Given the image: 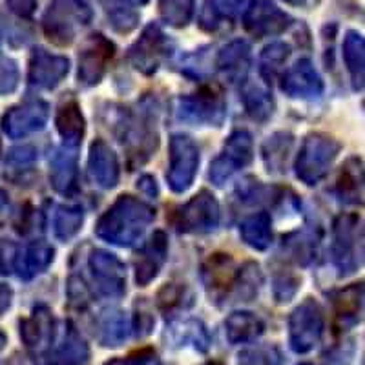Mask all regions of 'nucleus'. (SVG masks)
<instances>
[{
	"mask_svg": "<svg viewBox=\"0 0 365 365\" xmlns=\"http://www.w3.org/2000/svg\"><path fill=\"white\" fill-rule=\"evenodd\" d=\"M155 217L154 208L133 195H120L101 216L96 232L101 240L119 247L133 245Z\"/></svg>",
	"mask_w": 365,
	"mask_h": 365,
	"instance_id": "f257e3e1",
	"label": "nucleus"
},
{
	"mask_svg": "<svg viewBox=\"0 0 365 365\" xmlns=\"http://www.w3.org/2000/svg\"><path fill=\"white\" fill-rule=\"evenodd\" d=\"M332 257L341 276L365 265V212H345L336 217Z\"/></svg>",
	"mask_w": 365,
	"mask_h": 365,
	"instance_id": "f03ea898",
	"label": "nucleus"
},
{
	"mask_svg": "<svg viewBox=\"0 0 365 365\" xmlns=\"http://www.w3.org/2000/svg\"><path fill=\"white\" fill-rule=\"evenodd\" d=\"M91 17L93 11L86 0H53L42 17V29L53 44L70 46L79 28L90 24Z\"/></svg>",
	"mask_w": 365,
	"mask_h": 365,
	"instance_id": "7ed1b4c3",
	"label": "nucleus"
},
{
	"mask_svg": "<svg viewBox=\"0 0 365 365\" xmlns=\"http://www.w3.org/2000/svg\"><path fill=\"white\" fill-rule=\"evenodd\" d=\"M341 145L325 133H311L303 139L296 159V175L305 185H316L331 170L332 163L340 154Z\"/></svg>",
	"mask_w": 365,
	"mask_h": 365,
	"instance_id": "20e7f679",
	"label": "nucleus"
},
{
	"mask_svg": "<svg viewBox=\"0 0 365 365\" xmlns=\"http://www.w3.org/2000/svg\"><path fill=\"white\" fill-rule=\"evenodd\" d=\"M324 332V311L319 303L307 298L294 309L289 319V341L294 353H309L318 345Z\"/></svg>",
	"mask_w": 365,
	"mask_h": 365,
	"instance_id": "39448f33",
	"label": "nucleus"
},
{
	"mask_svg": "<svg viewBox=\"0 0 365 365\" xmlns=\"http://www.w3.org/2000/svg\"><path fill=\"white\" fill-rule=\"evenodd\" d=\"M172 41L165 35L158 24H148L141 37L133 42L128 51L132 66L145 75H152L159 70L161 63L172 53Z\"/></svg>",
	"mask_w": 365,
	"mask_h": 365,
	"instance_id": "423d86ee",
	"label": "nucleus"
},
{
	"mask_svg": "<svg viewBox=\"0 0 365 365\" xmlns=\"http://www.w3.org/2000/svg\"><path fill=\"white\" fill-rule=\"evenodd\" d=\"M200 166V148L188 135H172L170 139V165L166 172L168 185L174 192L188 190L194 182Z\"/></svg>",
	"mask_w": 365,
	"mask_h": 365,
	"instance_id": "0eeeda50",
	"label": "nucleus"
},
{
	"mask_svg": "<svg viewBox=\"0 0 365 365\" xmlns=\"http://www.w3.org/2000/svg\"><path fill=\"white\" fill-rule=\"evenodd\" d=\"M227 113L225 99L221 91L214 86L201 88L192 96L181 97L178 103L179 119L194 123V125H216L220 126Z\"/></svg>",
	"mask_w": 365,
	"mask_h": 365,
	"instance_id": "6e6552de",
	"label": "nucleus"
},
{
	"mask_svg": "<svg viewBox=\"0 0 365 365\" xmlns=\"http://www.w3.org/2000/svg\"><path fill=\"white\" fill-rule=\"evenodd\" d=\"M115 55V46L103 34H93L83 42L79 51V83L86 86L101 83Z\"/></svg>",
	"mask_w": 365,
	"mask_h": 365,
	"instance_id": "1a4fd4ad",
	"label": "nucleus"
},
{
	"mask_svg": "<svg viewBox=\"0 0 365 365\" xmlns=\"http://www.w3.org/2000/svg\"><path fill=\"white\" fill-rule=\"evenodd\" d=\"M254 145L252 137L247 132H234L225 143L220 158L210 165V181L221 187L225 181L232 178L240 168L252 161Z\"/></svg>",
	"mask_w": 365,
	"mask_h": 365,
	"instance_id": "9d476101",
	"label": "nucleus"
},
{
	"mask_svg": "<svg viewBox=\"0 0 365 365\" xmlns=\"http://www.w3.org/2000/svg\"><path fill=\"white\" fill-rule=\"evenodd\" d=\"M220 223V205L216 197L207 190L192 197L179 210L178 227L181 232H210Z\"/></svg>",
	"mask_w": 365,
	"mask_h": 365,
	"instance_id": "9b49d317",
	"label": "nucleus"
},
{
	"mask_svg": "<svg viewBox=\"0 0 365 365\" xmlns=\"http://www.w3.org/2000/svg\"><path fill=\"white\" fill-rule=\"evenodd\" d=\"M243 26L257 38L283 34L291 26V17L270 0H254L245 9Z\"/></svg>",
	"mask_w": 365,
	"mask_h": 365,
	"instance_id": "f8f14e48",
	"label": "nucleus"
},
{
	"mask_svg": "<svg viewBox=\"0 0 365 365\" xmlns=\"http://www.w3.org/2000/svg\"><path fill=\"white\" fill-rule=\"evenodd\" d=\"M90 269L97 289L104 296L117 298L126 289V272L125 265L117 259L113 254L106 250H93L90 256Z\"/></svg>",
	"mask_w": 365,
	"mask_h": 365,
	"instance_id": "ddd939ff",
	"label": "nucleus"
},
{
	"mask_svg": "<svg viewBox=\"0 0 365 365\" xmlns=\"http://www.w3.org/2000/svg\"><path fill=\"white\" fill-rule=\"evenodd\" d=\"M48 115V104L44 101L31 99L9 110L2 119V126L8 135L24 137L44 128Z\"/></svg>",
	"mask_w": 365,
	"mask_h": 365,
	"instance_id": "4468645a",
	"label": "nucleus"
},
{
	"mask_svg": "<svg viewBox=\"0 0 365 365\" xmlns=\"http://www.w3.org/2000/svg\"><path fill=\"white\" fill-rule=\"evenodd\" d=\"M70 71V61L63 55H55L46 51L44 48H37L29 58V83L38 88L57 86Z\"/></svg>",
	"mask_w": 365,
	"mask_h": 365,
	"instance_id": "2eb2a0df",
	"label": "nucleus"
},
{
	"mask_svg": "<svg viewBox=\"0 0 365 365\" xmlns=\"http://www.w3.org/2000/svg\"><path fill=\"white\" fill-rule=\"evenodd\" d=\"M282 90L289 97L298 99H314L324 91V81L312 66L309 58H299L298 63L285 71L282 79Z\"/></svg>",
	"mask_w": 365,
	"mask_h": 365,
	"instance_id": "dca6fc26",
	"label": "nucleus"
},
{
	"mask_svg": "<svg viewBox=\"0 0 365 365\" xmlns=\"http://www.w3.org/2000/svg\"><path fill=\"white\" fill-rule=\"evenodd\" d=\"M201 276L208 294L212 298H223L236 287V263L228 254H214L205 262Z\"/></svg>",
	"mask_w": 365,
	"mask_h": 365,
	"instance_id": "f3484780",
	"label": "nucleus"
},
{
	"mask_svg": "<svg viewBox=\"0 0 365 365\" xmlns=\"http://www.w3.org/2000/svg\"><path fill=\"white\" fill-rule=\"evenodd\" d=\"M168 254V241L165 232L158 230L135 257V282L141 287L148 285L161 270Z\"/></svg>",
	"mask_w": 365,
	"mask_h": 365,
	"instance_id": "a211bd4d",
	"label": "nucleus"
},
{
	"mask_svg": "<svg viewBox=\"0 0 365 365\" xmlns=\"http://www.w3.org/2000/svg\"><path fill=\"white\" fill-rule=\"evenodd\" d=\"M88 170L91 179L103 188H113L119 181V161L112 148L103 139H97L90 148Z\"/></svg>",
	"mask_w": 365,
	"mask_h": 365,
	"instance_id": "6ab92c4d",
	"label": "nucleus"
},
{
	"mask_svg": "<svg viewBox=\"0 0 365 365\" xmlns=\"http://www.w3.org/2000/svg\"><path fill=\"white\" fill-rule=\"evenodd\" d=\"M365 302V283H353L332 294V312L341 329L353 327L360 319Z\"/></svg>",
	"mask_w": 365,
	"mask_h": 365,
	"instance_id": "aec40b11",
	"label": "nucleus"
},
{
	"mask_svg": "<svg viewBox=\"0 0 365 365\" xmlns=\"http://www.w3.org/2000/svg\"><path fill=\"white\" fill-rule=\"evenodd\" d=\"M50 181L58 194L71 195L77 190V155L73 148L55 150L50 159Z\"/></svg>",
	"mask_w": 365,
	"mask_h": 365,
	"instance_id": "412c9836",
	"label": "nucleus"
},
{
	"mask_svg": "<svg viewBox=\"0 0 365 365\" xmlns=\"http://www.w3.org/2000/svg\"><path fill=\"white\" fill-rule=\"evenodd\" d=\"M55 322L50 309L41 305L34 311V314L21 324V336L29 349L42 351L53 341Z\"/></svg>",
	"mask_w": 365,
	"mask_h": 365,
	"instance_id": "4be33fe9",
	"label": "nucleus"
},
{
	"mask_svg": "<svg viewBox=\"0 0 365 365\" xmlns=\"http://www.w3.org/2000/svg\"><path fill=\"white\" fill-rule=\"evenodd\" d=\"M245 6L247 0H205L200 26L208 34H216L232 24L234 19L245 9Z\"/></svg>",
	"mask_w": 365,
	"mask_h": 365,
	"instance_id": "5701e85b",
	"label": "nucleus"
},
{
	"mask_svg": "<svg viewBox=\"0 0 365 365\" xmlns=\"http://www.w3.org/2000/svg\"><path fill=\"white\" fill-rule=\"evenodd\" d=\"M334 194L344 203H360L365 200V165L360 159L351 158L341 166Z\"/></svg>",
	"mask_w": 365,
	"mask_h": 365,
	"instance_id": "b1692460",
	"label": "nucleus"
},
{
	"mask_svg": "<svg viewBox=\"0 0 365 365\" xmlns=\"http://www.w3.org/2000/svg\"><path fill=\"white\" fill-rule=\"evenodd\" d=\"M250 46L247 41H232L217 53L216 66L228 81H240L249 71Z\"/></svg>",
	"mask_w": 365,
	"mask_h": 365,
	"instance_id": "393cba45",
	"label": "nucleus"
},
{
	"mask_svg": "<svg viewBox=\"0 0 365 365\" xmlns=\"http://www.w3.org/2000/svg\"><path fill=\"white\" fill-rule=\"evenodd\" d=\"M344 61L354 90L365 86V37L358 31H347L344 38Z\"/></svg>",
	"mask_w": 365,
	"mask_h": 365,
	"instance_id": "a878e982",
	"label": "nucleus"
},
{
	"mask_svg": "<svg viewBox=\"0 0 365 365\" xmlns=\"http://www.w3.org/2000/svg\"><path fill=\"white\" fill-rule=\"evenodd\" d=\"M55 125H57L58 133L64 139L66 146L75 148L77 145H81L84 135V117L81 113L79 104L75 101H66L58 106Z\"/></svg>",
	"mask_w": 365,
	"mask_h": 365,
	"instance_id": "bb28decb",
	"label": "nucleus"
},
{
	"mask_svg": "<svg viewBox=\"0 0 365 365\" xmlns=\"http://www.w3.org/2000/svg\"><path fill=\"white\" fill-rule=\"evenodd\" d=\"M263 322L252 312H232L225 322L227 340L232 345L249 344L263 334Z\"/></svg>",
	"mask_w": 365,
	"mask_h": 365,
	"instance_id": "cd10ccee",
	"label": "nucleus"
},
{
	"mask_svg": "<svg viewBox=\"0 0 365 365\" xmlns=\"http://www.w3.org/2000/svg\"><path fill=\"white\" fill-rule=\"evenodd\" d=\"M90 360V349L73 324H66L61 345L55 351V365H84Z\"/></svg>",
	"mask_w": 365,
	"mask_h": 365,
	"instance_id": "c85d7f7f",
	"label": "nucleus"
},
{
	"mask_svg": "<svg viewBox=\"0 0 365 365\" xmlns=\"http://www.w3.org/2000/svg\"><path fill=\"white\" fill-rule=\"evenodd\" d=\"M292 139L291 133L278 132L270 135L263 145V161H265L267 170L272 174H282L285 170L287 161H289V154L292 150Z\"/></svg>",
	"mask_w": 365,
	"mask_h": 365,
	"instance_id": "c756f323",
	"label": "nucleus"
},
{
	"mask_svg": "<svg viewBox=\"0 0 365 365\" xmlns=\"http://www.w3.org/2000/svg\"><path fill=\"white\" fill-rule=\"evenodd\" d=\"M240 234L247 245L256 250L269 249L270 241H272V228H270V216L265 212L254 214L247 217L240 225Z\"/></svg>",
	"mask_w": 365,
	"mask_h": 365,
	"instance_id": "7c9ffc66",
	"label": "nucleus"
},
{
	"mask_svg": "<svg viewBox=\"0 0 365 365\" xmlns=\"http://www.w3.org/2000/svg\"><path fill=\"white\" fill-rule=\"evenodd\" d=\"M51 262H53V249H51V245H48L46 241H34L24 250V254L21 256V262H19L21 276L26 279L34 278L37 274L44 272Z\"/></svg>",
	"mask_w": 365,
	"mask_h": 365,
	"instance_id": "2f4dec72",
	"label": "nucleus"
},
{
	"mask_svg": "<svg viewBox=\"0 0 365 365\" xmlns=\"http://www.w3.org/2000/svg\"><path fill=\"white\" fill-rule=\"evenodd\" d=\"M243 104L245 110L254 120H267L274 112L272 93L265 86L256 83H249L243 88Z\"/></svg>",
	"mask_w": 365,
	"mask_h": 365,
	"instance_id": "473e14b6",
	"label": "nucleus"
},
{
	"mask_svg": "<svg viewBox=\"0 0 365 365\" xmlns=\"http://www.w3.org/2000/svg\"><path fill=\"white\" fill-rule=\"evenodd\" d=\"M106 11L110 24L119 34H130L132 29L137 28L139 22V13L132 8L128 0H99Z\"/></svg>",
	"mask_w": 365,
	"mask_h": 365,
	"instance_id": "72a5a7b5",
	"label": "nucleus"
},
{
	"mask_svg": "<svg viewBox=\"0 0 365 365\" xmlns=\"http://www.w3.org/2000/svg\"><path fill=\"white\" fill-rule=\"evenodd\" d=\"M130 324L125 312H106L101 319V341L108 347H117L128 338Z\"/></svg>",
	"mask_w": 365,
	"mask_h": 365,
	"instance_id": "f704fd0d",
	"label": "nucleus"
},
{
	"mask_svg": "<svg viewBox=\"0 0 365 365\" xmlns=\"http://www.w3.org/2000/svg\"><path fill=\"white\" fill-rule=\"evenodd\" d=\"M283 241H285L283 247H287L289 254L294 257V262L307 265L314 257L316 247L319 243V234H316L314 228H311V230H302V232L294 234V236H289Z\"/></svg>",
	"mask_w": 365,
	"mask_h": 365,
	"instance_id": "c9c22d12",
	"label": "nucleus"
},
{
	"mask_svg": "<svg viewBox=\"0 0 365 365\" xmlns=\"http://www.w3.org/2000/svg\"><path fill=\"white\" fill-rule=\"evenodd\" d=\"M194 11L195 0H159V15L172 28H185Z\"/></svg>",
	"mask_w": 365,
	"mask_h": 365,
	"instance_id": "e433bc0d",
	"label": "nucleus"
},
{
	"mask_svg": "<svg viewBox=\"0 0 365 365\" xmlns=\"http://www.w3.org/2000/svg\"><path fill=\"white\" fill-rule=\"evenodd\" d=\"M84 214L79 207H58L53 217L55 236L61 241H70L81 230Z\"/></svg>",
	"mask_w": 365,
	"mask_h": 365,
	"instance_id": "4c0bfd02",
	"label": "nucleus"
},
{
	"mask_svg": "<svg viewBox=\"0 0 365 365\" xmlns=\"http://www.w3.org/2000/svg\"><path fill=\"white\" fill-rule=\"evenodd\" d=\"M263 285V274L259 270L257 263H245L243 269H240L236 279V289L237 296L241 298V302H250L254 296H257L259 289Z\"/></svg>",
	"mask_w": 365,
	"mask_h": 365,
	"instance_id": "58836bf2",
	"label": "nucleus"
},
{
	"mask_svg": "<svg viewBox=\"0 0 365 365\" xmlns=\"http://www.w3.org/2000/svg\"><path fill=\"white\" fill-rule=\"evenodd\" d=\"M289 46L283 42H272L263 50L262 53V73L265 79H272L276 71L285 64L287 57H289Z\"/></svg>",
	"mask_w": 365,
	"mask_h": 365,
	"instance_id": "ea45409f",
	"label": "nucleus"
},
{
	"mask_svg": "<svg viewBox=\"0 0 365 365\" xmlns=\"http://www.w3.org/2000/svg\"><path fill=\"white\" fill-rule=\"evenodd\" d=\"M240 365H282V356L276 347L259 345L240 354Z\"/></svg>",
	"mask_w": 365,
	"mask_h": 365,
	"instance_id": "a19ab883",
	"label": "nucleus"
},
{
	"mask_svg": "<svg viewBox=\"0 0 365 365\" xmlns=\"http://www.w3.org/2000/svg\"><path fill=\"white\" fill-rule=\"evenodd\" d=\"M185 287L175 285V283H170V285H165L159 291L158 294V305L161 311L168 312L175 307H182V299H185Z\"/></svg>",
	"mask_w": 365,
	"mask_h": 365,
	"instance_id": "79ce46f5",
	"label": "nucleus"
},
{
	"mask_svg": "<svg viewBox=\"0 0 365 365\" xmlns=\"http://www.w3.org/2000/svg\"><path fill=\"white\" fill-rule=\"evenodd\" d=\"M299 287V279L292 274H282L274 279V298L276 302H289L296 294Z\"/></svg>",
	"mask_w": 365,
	"mask_h": 365,
	"instance_id": "37998d69",
	"label": "nucleus"
},
{
	"mask_svg": "<svg viewBox=\"0 0 365 365\" xmlns=\"http://www.w3.org/2000/svg\"><path fill=\"white\" fill-rule=\"evenodd\" d=\"M19 70L13 61L0 58V93H9L17 88Z\"/></svg>",
	"mask_w": 365,
	"mask_h": 365,
	"instance_id": "c03bdc74",
	"label": "nucleus"
},
{
	"mask_svg": "<svg viewBox=\"0 0 365 365\" xmlns=\"http://www.w3.org/2000/svg\"><path fill=\"white\" fill-rule=\"evenodd\" d=\"M68 298L71 305L83 309L90 303V291L81 278H70L68 282Z\"/></svg>",
	"mask_w": 365,
	"mask_h": 365,
	"instance_id": "a18cd8bd",
	"label": "nucleus"
},
{
	"mask_svg": "<svg viewBox=\"0 0 365 365\" xmlns=\"http://www.w3.org/2000/svg\"><path fill=\"white\" fill-rule=\"evenodd\" d=\"M152 327H154V316L150 314L148 309L137 303L135 319H133V329H135L137 336H146L152 331Z\"/></svg>",
	"mask_w": 365,
	"mask_h": 365,
	"instance_id": "49530a36",
	"label": "nucleus"
},
{
	"mask_svg": "<svg viewBox=\"0 0 365 365\" xmlns=\"http://www.w3.org/2000/svg\"><path fill=\"white\" fill-rule=\"evenodd\" d=\"M15 263H17V249H15V245L0 240V274L11 272Z\"/></svg>",
	"mask_w": 365,
	"mask_h": 365,
	"instance_id": "de8ad7c7",
	"label": "nucleus"
},
{
	"mask_svg": "<svg viewBox=\"0 0 365 365\" xmlns=\"http://www.w3.org/2000/svg\"><path fill=\"white\" fill-rule=\"evenodd\" d=\"M35 161V150L31 146H21V148H13L8 155V163L11 166H29Z\"/></svg>",
	"mask_w": 365,
	"mask_h": 365,
	"instance_id": "09e8293b",
	"label": "nucleus"
},
{
	"mask_svg": "<svg viewBox=\"0 0 365 365\" xmlns=\"http://www.w3.org/2000/svg\"><path fill=\"white\" fill-rule=\"evenodd\" d=\"M106 365H158V360H155L154 351H141L126 360H113Z\"/></svg>",
	"mask_w": 365,
	"mask_h": 365,
	"instance_id": "8fccbe9b",
	"label": "nucleus"
},
{
	"mask_svg": "<svg viewBox=\"0 0 365 365\" xmlns=\"http://www.w3.org/2000/svg\"><path fill=\"white\" fill-rule=\"evenodd\" d=\"M8 6L13 13H17L21 17H29L35 11L37 0H8Z\"/></svg>",
	"mask_w": 365,
	"mask_h": 365,
	"instance_id": "3c124183",
	"label": "nucleus"
},
{
	"mask_svg": "<svg viewBox=\"0 0 365 365\" xmlns=\"http://www.w3.org/2000/svg\"><path fill=\"white\" fill-rule=\"evenodd\" d=\"M137 187L141 188L143 192H146L148 195L158 194V187H155L154 178H150V175H145V178L139 179V185H137Z\"/></svg>",
	"mask_w": 365,
	"mask_h": 365,
	"instance_id": "603ef678",
	"label": "nucleus"
},
{
	"mask_svg": "<svg viewBox=\"0 0 365 365\" xmlns=\"http://www.w3.org/2000/svg\"><path fill=\"white\" fill-rule=\"evenodd\" d=\"M11 303V291L8 287L0 285V312H4Z\"/></svg>",
	"mask_w": 365,
	"mask_h": 365,
	"instance_id": "864d4df0",
	"label": "nucleus"
},
{
	"mask_svg": "<svg viewBox=\"0 0 365 365\" xmlns=\"http://www.w3.org/2000/svg\"><path fill=\"white\" fill-rule=\"evenodd\" d=\"M285 2H289V4H292V6H303L305 2H307V0H285Z\"/></svg>",
	"mask_w": 365,
	"mask_h": 365,
	"instance_id": "5fc2aeb1",
	"label": "nucleus"
},
{
	"mask_svg": "<svg viewBox=\"0 0 365 365\" xmlns=\"http://www.w3.org/2000/svg\"><path fill=\"white\" fill-rule=\"evenodd\" d=\"M203 365H221V364H217V361H207V364H203Z\"/></svg>",
	"mask_w": 365,
	"mask_h": 365,
	"instance_id": "6e6d98bb",
	"label": "nucleus"
},
{
	"mask_svg": "<svg viewBox=\"0 0 365 365\" xmlns=\"http://www.w3.org/2000/svg\"><path fill=\"white\" fill-rule=\"evenodd\" d=\"M137 4H146V2H148V0H135Z\"/></svg>",
	"mask_w": 365,
	"mask_h": 365,
	"instance_id": "4d7b16f0",
	"label": "nucleus"
},
{
	"mask_svg": "<svg viewBox=\"0 0 365 365\" xmlns=\"http://www.w3.org/2000/svg\"><path fill=\"white\" fill-rule=\"evenodd\" d=\"M0 22H2V19H0ZM0 38H2V24H0Z\"/></svg>",
	"mask_w": 365,
	"mask_h": 365,
	"instance_id": "13d9d810",
	"label": "nucleus"
},
{
	"mask_svg": "<svg viewBox=\"0 0 365 365\" xmlns=\"http://www.w3.org/2000/svg\"><path fill=\"white\" fill-rule=\"evenodd\" d=\"M364 110H365V99H364Z\"/></svg>",
	"mask_w": 365,
	"mask_h": 365,
	"instance_id": "bf43d9fd",
	"label": "nucleus"
},
{
	"mask_svg": "<svg viewBox=\"0 0 365 365\" xmlns=\"http://www.w3.org/2000/svg\"><path fill=\"white\" fill-rule=\"evenodd\" d=\"M303 365H309V364H303Z\"/></svg>",
	"mask_w": 365,
	"mask_h": 365,
	"instance_id": "052dcab7",
	"label": "nucleus"
}]
</instances>
